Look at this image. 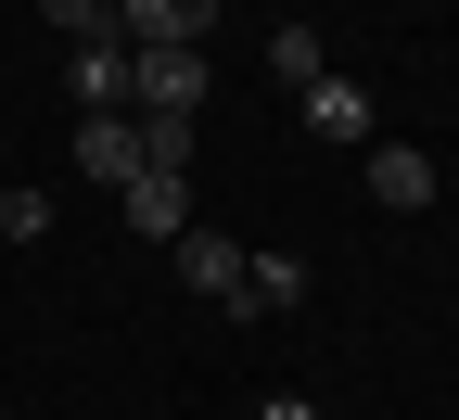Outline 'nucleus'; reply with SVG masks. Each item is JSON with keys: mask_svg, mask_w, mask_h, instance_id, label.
I'll return each instance as SVG.
<instances>
[{"mask_svg": "<svg viewBox=\"0 0 459 420\" xmlns=\"http://www.w3.org/2000/svg\"><path fill=\"white\" fill-rule=\"evenodd\" d=\"M179 280H192L204 306L230 319V293H243V243H230V229H204V217H192V229H179Z\"/></svg>", "mask_w": 459, "mask_h": 420, "instance_id": "4", "label": "nucleus"}, {"mask_svg": "<svg viewBox=\"0 0 459 420\" xmlns=\"http://www.w3.org/2000/svg\"><path fill=\"white\" fill-rule=\"evenodd\" d=\"M319 77H332V51H319L307 26H281V39H268V90H294V102H307Z\"/></svg>", "mask_w": 459, "mask_h": 420, "instance_id": "10", "label": "nucleus"}, {"mask_svg": "<svg viewBox=\"0 0 459 420\" xmlns=\"http://www.w3.org/2000/svg\"><path fill=\"white\" fill-rule=\"evenodd\" d=\"M255 420H319V407H307V395H268V407H255Z\"/></svg>", "mask_w": 459, "mask_h": 420, "instance_id": "13", "label": "nucleus"}, {"mask_svg": "<svg viewBox=\"0 0 459 420\" xmlns=\"http://www.w3.org/2000/svg\"><path fill=\"white\" fill-rule=\"evenodd\" d=\"M115 204H128V229H141V243H179V229H192V178H166V166H141V178H128V192H115Z\"/></svg>", "mask_w": 459, "mask_h": 420, "instance_id": "5", "label": "nucleus"}, {"mask_svg": "<svg viewBox=\"0 0 459 420\" xmlns=\"http://www.w3.org/2000/svg\"><path fill=\"white\" fill-rule=\"evenodd\" d=\"M307 306V255H243V293H230V319H281Z\"/></svg>", "mask_w": 459, "mask_h": 420, "instance_id": "9", "label": "nucleus"}, {"mask_svg": "<svg viewBox=\"0 0 459 420\" xmlns=\"http://www.w3.org/2000/svg\"><path fill=\"white\" fill-rule=\"evenodd\" d=\"M204 26H217V0H115L128 51H204Z\"/></svg>", "mask_w": 459, "mask_h": 420, "instance_id": "2", "label": "nucleus"}, {"mask_svg": "<svg viewBox=\"0 0 459 420\" xmlns=\"http://www.w3.org/2000/svg\"><path fill=\"white\" fill-rule=\"evenodd\" d=\"M128 115H204V51H128Z\"/></svg>", "mask_w": 459, "mask_h": 420, "instance_id": "1", "label": "nucleus"}, {"mask_svg": "<svg viewBox=\"0 0 459 420\" xmlns=\"http://www.w3.org/2000/svg\"><path fill=\"white\" fill-rule=\"evenodd\" d=\"M51 229V192H0V243H39Z\"/></svg>", "mask_w": 459, "mask_h": 420, "instance_id": "12", "label": "nucleus"}, {"mask_svg": "<svg viewBox=\"0 0 459 420\" xmlns=\"http://www.w3.org/2000/svg\"><path fill=\"white\" fill-rule=\"evenodd\" d=\"M446 192V178H434V153H409V141H370V204H395V217H421Z\"/></svg>", "mask_w": 459, "mask_h": 420, "instance_id": "8", "label": "nucleus"}, {"mask_svg": "<svg viewBox=\"0 0 459 420\" xmlns=\"http://www.w3.org/2000/svg\"><path fill=\"white\" fill-rule=\"evenodd\" d=\"M0 420H13V407H0Z\"/></svg>", "mask_w": 459, "mask_h": 420, "instance_id": "14", "label": "nucleus"}, {"mask_svg": "<svg viewBox=\"0 0 459 420\" xmlns=\"http://www.w3.org/2000/svg\"><path fill=\"white\" fill-rule=\"evenodd\" d=\"M307 128H319V141H344V153H370V141H383V115H370V90H358V77H319V90H307Z\"/></svg>", "mask_w": 459, "mask_h": 420, "instance_id": "7", "label": "nucleus"}, {"mask_svg": "<svg viewBox=\"0 0 459 420\" xmlns=\"http://www.w3.org/2000/svg\"><path fill=\"white\" fill-rule=\"evenodd\" d=\"M39 13L65 26V51H77V39H115V0H39Z\"/></svg>", "mask_w": 459, "mask_h": 420, "instance_id": "11", "label": "nucleus"}, {"mask_svg": "<svg viewBox=\"0 0 459 420\" xmlns=\"http://www.w3.org/2000/svg\"><path fill=\"white\" fill-rule=\"evenodd\" d=\"M77 166L102 178V192H128L141 178V115H77Z\"/></svg>", "mask_w": 459, "mask_h": 420, "instance_id": "6", "label": "nucleus"}, {"mask_svg": "<svg viewBox=\"0 0 459 420\" xmlns=\"http://www.w3.org/2000/svg\"><path fill=\"white\" fill-rule=\"evenodd\" d=\"M65 90H77V115H128V39H77Z\"/></svg>", "mask_w": 459, "mask_h": 420, "instance_id": "3", "label": "nucleus"}]
</instances>
